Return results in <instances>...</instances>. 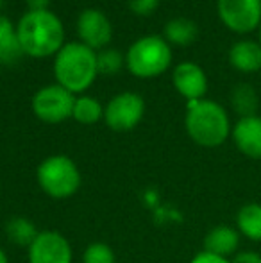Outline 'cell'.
I'll use <instances>...</instances> for the list:
<instances>
[{"instance_id": "7a4b0ae2", "label": "cell", "mask_w": 261, "mask_h": 263, "mask_svg": "<svg viewBox=\"0 0 261 263\" xmlns=\"http://www.w3.org/2000/svg\"><path fill=\"white\" fill-rule=\"evenodd\" d=\"M185 127L197 145L208 149L220 147L233 131L226 107L209 99L186 102Z\"/></svg>"}, {"instance_id": "4316f807", "label": "cell", "mask_w": 261, "mask_h": 263, "mask_svg": "<svg viewBox=\"0 0 261 263\" xmlns=\"http://www.w3.org/2000/svg\"><path fill=\"white\" fill-rule=\"evenodd\" d=\"M0 263H9V258H7V254H6V251L0 247Z\"/></svg>"}, {"instance_id": "7c38bea8", "label": "cell", "mask_w": 261, "mask_h": 263, "mask_svg": "<svg viewBox=\"0 0 261 263\" xmlns=\"http://www.w3.org/2000/svg\"><path fill=\"white\" fill-rule=\"evenodd\" d=\"M236 149L244 156L251 159H261V117L252 115V117L238 118L231 131Z\"/></svg>"}, {"instance_id": "8992f818", "label": "cell", "mask_w": 261, "mask_h": 263, "mask_svg": "<svg viewBox=\"0 0 261 263\" xmlns=\"http://www.w3.org/2000/svg\"><path fill=\"white\" fill-rule=\"evenodd\" d=\"M75 95L57 83L39 88L32 97V113L45 124H61L72 118Z\"/></svg>"}, {"instance_id": "f1b7e54d", "label": "cell", "mask_w": 261, "mask_h": 263, "mask_svg": "<svg viewBox=\"0 0 261 263\" xmlns=\"http://www.w3.org/2000/svg\"><path fill=\"white\" fill-rule=\"evenodd\" d=\"M0 192H2V186H0Z\"/></svg>"}, {"instance_id": "277c9868", "label": "cell", "mask_w": 261, "mask_h": 263, "mask_svg": "<svg viewBox=\"0 0 261 263\" xmlns=\"http://www.w3.org/2000/svg\"><path fill=\"white\" fill-rule=\"evenodd\" d=\"M172 65V47L163 36L149 34L138 38L126 54V66L134 77L152 79Z\"/></svg>"}, {"instance_id": "5bb4252c", "label": "cell", "mask_w": 261, "mask_h": 263, "mask_svg": "<svg viewBox=\"0 0 261 263\" xmlns=\"http://www.w3.org/2000/svg\"><path fill=\"white\" fill-rule=\"evenodd\" d=\"M229 65L242 73H256L261 70V43L254 40H240L229 49Z\"/></svg>"}, {"instance_id": "52a82bcc", "label": "cell", "mask_w": 261, "mask_h": 263, "mask_svg": "<svg viewBox=\"0 0 261 263\" xmlns=\"http://www.w3.org/2000/svg\"><path fill=\"white\" fill-rule=\"evenodd\" d=\"M145 115V101L136 91L116 93L104 106V122L116 133L132 131Z\"/></svg>"}, {"instance_id": "83f0119b", "label": "cell", "mask_w": 261, "mask_h": 263, "mask_svg": "<svg viewBox=\"0 0 261 263\" xmlns=\"http://www.w3.org/2000/svg\"><path fill=\"white\" fill-rule=\"evenodd\" d=\"M259 43H261V25H259Z\"/></svg>"}, {"instance_id": "ac0fdd59", "label": "cell", "mask_w": 261, "mask_h": 263, "mask_svg": "<svg viewBox=\"0 0 261 263\" xmlns=\"http://www.w3.org/2000/svg\"><path fill=\"white\" fill-rule=\"evenodd\" d=\"M236 229L242 236L261 242V204L259 202H247L236 213Z\"/></svg>"}, {"instance_id": "3957f363", "label": "cell", "mask_w": 261, "mask_h": 263, "mask_svg": "<svg viewBox=\"0 0 261 263\" xmlns=\"http://www.w3.org/2000/svg\"><path fill=\"white\" fill-rule=\"evenodd\" d=\"M98 76L97 52L81 42L65 43L54 55V77L73 95H83Z\"/></svg>"}, {"instance_id": "ba28073f", "label": "cell", "mask_w": 261, "mask_h": 263, "mask_svg": "<svg viewBox=\"0 0 261 263\" xmlns=\"http://www.w3.org/2000/svg\"><path fill=\"white\" fill-rule=\"evenodd\" d=\"M216 11L222 24L236 34H247L261 25V0H218Z\"/></svg>"}, {"instance_id": "2e32d148", "label": "cell", "mask_w": 261, "mask_h": 263, "mask_svg": "<svg viewBox=\"0 0 261 263\" xmlns=\"http://www.w3.org/2000/svg\"><path fill=\"white\" fill-rule=\"evenodd\" d=\"M22 55L24 52L18 42L16 24H13L6 14H0V65L16 63Z\"/></svg>"}, {"instance_id": "484cf974", "label": "cell", "mask_w": 261, "mask_h": 263, "mask_svg": "<svg viewBox=\"0 0 261 263\" xmlns=\"http://www.w3.org/2000/svg\"><path fill=\"white\" fill-rule=\"evenodd\" d=\"M24 2L29 7V11H43L49 9L52 0H24Z\"/></svg>"}, {"instance_id": "d6986e66", "label": "cell", "mask_w": 261, "mask_h": 263, "mask_svg": "<svg viewBox=\"0 0 261 263\" xmlns=\"http://www.w3.org/2000/svg\"><path fill=\"white\" fill-rule=\"evenodd\" d=\"M72 118L81 125H93L98 120H104V106L90 95H75Z\"/></svg>"}, {"instance_id": "4fadbf2b", "label": "cell", "mask_w": 261, "mask_h": 263, "mask_svg": "<svg viewBox=\"0 0 261 263\" xmlns=\"http://www.w3.org/2000/svg\"><path fill=\"white\" fill-rule=\"evenodd\" d=\"M240 233L236 228H231V226H215L213 229H209L204 236V251L206 253H211L215 256L227 258L233 256L238 253V247H240Z\"/></svg>"}, {"instance_id": "9c48e42d", "label": "cell", "mask_w": 261, "mask_h": 263, "mask_svg": "<svg viewBox=\"0 0 261 263\" xmlns=\"http://www.w3.org/2000/svg\"><path fill=\"white\" fill-rule=\"evenodd\" d=\"M77 38L91 50L106 49L113 40V24L101 9L88 7L77 16Z\"/></svg>"}, {"instance_id": "5b68a950", "label": "cell", "mask_w": 261, "mask_h": 263, "mask_svg": "<svg viewBox=\"0 0 261 263\" xmlns=\"http://www.w3.org/2000/svg\"><path fill=\"white\" fill-rule=\"evenodd\" d=\"M36 181L45 195L52 199H68L79 192L83 176L70 156L54 154L45 158L36 168Z\"/></svg>"}, {"instance_id": "603a6c76", "label": "cell", "mask_w": 261, "mask_h": 263, "mask_svg": "<svg viewBox=\"0 0 261 263\" xmlns=\"http://www.w3.org/2000/svg\"><path fill=\"white\" fill-rule=\"evenodd\" d=\"M159 6V0H129V7L138 16H149Z\"/></svg>"}, {"instance_id": "ffe728a7", "label": "cell", "mask_w": 261, "mask_h": 263, "mask_svg": "<svg viewBox=\"0 0 261 263\" xmlns=\"http://www.w3.org/2000/svg\"><path fill=\"white\" fill-rule=\"evenodd\" d=\"M231 106L240 115V118L252 117V115H256L259 106L258 93L251 84H238L231 91Z\"/></svg>"}, {"instance_id": "9a60e30c", "label": "cell", "mask_w": 261, "mask_h": 263, "mask_svg": "<svg viewBox=\"0 0 261 263\" xmlns=\"http://www.w3.org/2000/svg\"><path fill=\"white\" fill-rule=\"evenodd\" d=\"M163 38L168 42V45H177V47H188L195 43L198 38V25L190 18L177 16L172 18L165 24L163 29Z\"/></svg>"}, {"instance_id": "6da1fadb", "label": "cell", "mask_w": 261, "mask_h": 263, "mask_svg": "<svg viewBox=\"0 0 261 263\" xmlns=\"http://www.w3.org/2000/svg\"><path fill=\"white\" fill-rule=\"evenodd\" d=\"M16 32L24 55L34 59L52 58L65 45V25L50 9L27 11L16 22Z\"/></svg>"}, {"instance_id": "d4e9b609", "label": "cell", "mask_w": 261, "mask_h": 263, "mask_svg": "<svg viewBox=\"0 0 261 263\" xmlns=\"http://www.w3.org/2000/svg\"><path fill=\"white\" fill-rule=\"evenodd\" d=\"M231 263H261V254L254 251H242L234 254V260H231Z\"/></svg>"}, {"instance_id": "e0dca14e", "label": "cell", "mask_w": 261, "mask_h": 263, "mask_svg": "<svg viewBox=\"0 0 261 263\" xmlns=\"http://www.w3.org/2000/svg\"><path fill=\"white\" fill-rule=\"evenodd\" d=\"M38 235L39 231L36 228V224L27 217H11L6 222V238L7 242L16 247L29 249Z\"/></svg>"}, {"instance_id": "f546056e", "label": "cell", "mask_w": 261, "mask_h": 263, "mask_svg": "<svg viewBox=\"0 0 261 263\" xmlns=\"http://www.w3.org/2000/svg\"><path fill=\"white\" fill-rule=\"evenodd\" d=\"M0 2H2V0H0Z\"/></svg>"}, {"instance_id": "30bf717a", "label": "cell", "mask_w": 261, "mask_h": 263, "mask_svg": "<svg viewBox=\"0 0 261 263\" xmlns=\"http://www.w3.org/2000/svg\"><path fill=\"white\" fill-rule=\"evenodd\" d=\"M27 258L29 263H72L73 251L63 233L45 229L27 249Z\"/></svg>"}, {"instance_id": "44dd1931", "label": "cell", "mask_w": 261, "mask_h": 263, "mask_svg": "<svg viewBox=\"0 0 261 263\" xmlns=\"http://www.w3.org/2000/svg\"><path fill=\"white\" fill-rule=\"evenodd\" d=\"M124 65H126V54L120 52L118 49L106 47L97 52V68L102 76H115L124 68Z\"/></svg>"}, {"instance_id": "cb8c5ba5", "label": "cell", "mask_w": 261, "mask_h": 263, "mask_svg": "<svg viewBox=\"0 0 261 263\" xmlns=\"http://www.w3.org/2000/svg\"><path fill=\"white\" fill-rule=\"evenodd\" d=\"M190 263H231V260L227 258H220V256H215L211 253H206V251H200L198 254L192 258Z\"/></svg>"}, {"instance_id": "8fae6325", "label": "cell", "mask_w": 261, "mask_h": 263, "mask_svg": "<svg viewBox=\"0 0 261 263\" xmlns=\"http://www.w3.org/2000/svg\"><path fill=\"white\" fill-rule=\"evenodd\" d=\"M172 83L177 93L190 101H200L208 91V76L200 65L193 61L179 63L172 72Z\"/></svg>"}, {"instance_id": "7402d4cb", "label": "cell", "mask_w": 261, "mask_h": 263, "mask_svg": "<svg viewBox=\"0 0 261 263\" xmlns=\"http://www.w3.org/2000/svg\"><path fill=\"white\" fill-rule=\"evenodd\" d=\"M83 263H116V254L106 242H91L83 253Z\"/></svg>"}]
</instances>
